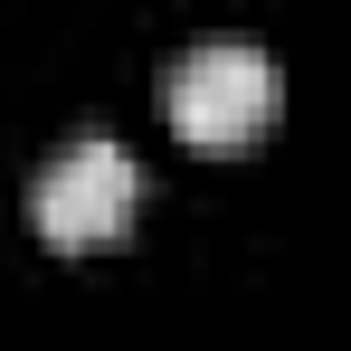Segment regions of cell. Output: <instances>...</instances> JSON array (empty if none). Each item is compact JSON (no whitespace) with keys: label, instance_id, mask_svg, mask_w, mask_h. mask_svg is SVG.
<instances>
[{"label":"cell","instance_id":"cell-1","mask_svg":"<svg viewBox=\"0 0 351 351\" xmlns=\"http://www.w3.org/2000/svg\"><path fill=\"white\" fill-rule=\"evenodd\" d=\"M162 105H171L190 152H247L266 133V114H276V66H266L256 38H199V48L171 58Z\"/></svg>","mask_w":351,"mask_h":351},{"label":"cell","instance_id":"cell-2","mask_svg":"<svg viewBox=\"0 0 351 351\" xmlns=\"http://www.w3.org/2000/svg\"><path fill=\"white\" fill-rule=\"evenodd\" d=\"M133 209H143V162L114 133H76L29 190V219L48 247H105V237L133 228Z\"/></svg>","mask_w":351,"mask_h":351}]
</instances>
